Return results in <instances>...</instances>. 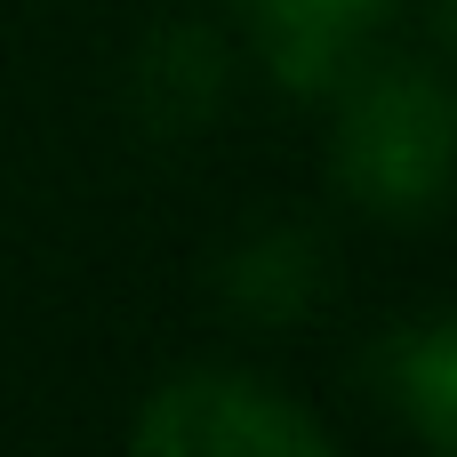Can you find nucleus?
<instances>
[{"label":"nucleus","mask_w":457,"mask_h":457,"mask_svg":"<svg viewBox=\"0 0 457 457\" xmlns=\"http://www.w3.org/2000/svg\"><path fill=\"white\" fill-rule=\"evenodd\" d=\"M450 88L418 64H378L337 120V177L378 217H426L450 185Z\"/></svg>","instance_id":"1"},{"label":"nucleus","mask_w":457,"mask_h":457,"mask_svg":"<svg viewBox=\"0 0 457 457\" xmlns=\"http://www.w3.org/2000/svg\"><path fill=\"white\" fill-rule=\"evenodd\" d=\"M137 450L153 457H321L329 434L321 418H305L289 394L233 378V370H193L169 378L153 394V410L137 418Z\"/></svg>","instance_id":"2"},{"label":"nucleus","mask_w":457,"mask_h":457,"mask_svg":"<svg viewBox=\"0 0 457 457\" xmlns=\"http://www.w3.org/2000/svg\"><path fill=\"white\" fill-rule=\"evenodd\" d=\"M249 24H257V48H265V72L297 96H321V88H345L361 48L378 40V24L402 8V0H233Z\"/></svg>","instance_id":"3"},{"label":"nucleus","mask_w":457,"mask_h":457,"mask_svg":"<svg viewBox=\"0 0 457 457\" xmlns=\"http://www.w3.org/2000/svg\"><path fill=\"white\" fill-rule=\"evenodd\" d=\"M402 410L418 418V434L434 450H450V434H457V337H450V321H426L402 345Z\"/></svg>","instance_id":"4"}]
</instances>
